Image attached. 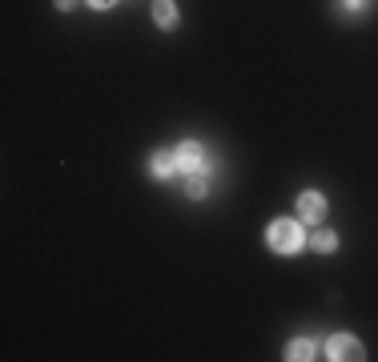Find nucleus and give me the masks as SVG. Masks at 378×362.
Returning a JSON list of instances; mask_svg holds the SVG:
<instances>
[{
  "mask_svg": "<svg viewBox=\"0 0 378 362\" xmlns=\"http://www.w3.org/2000/svg\"><path fill=\"white\" fill-rule=\"evenodd\" d=\"M270 249H278V254H294V249H302V226L298 222H290V217H278V222H270Z\"/></svg>",
  "mask_w": 378,
  "mask_h": 362,
  "instance_id": "f257e3e1",
  "label": "nucleus"
},
{
  "mask_svg": "<svg viewBox=\"0 0 378 362\" xmlns=\"http://www.w3.org/2000/svg\"><path fill=\"white\" fill-rule=\"evenodd\" d=\"M173 161H177V170H181V173L206 170V153H202V145H197V141H181V145L173 149Z\"/></svg>",
  "mask_w": 378,
  "mask_h": 362,
  "instance_id": "f03ea898",
  "label": "nucleus"
},
{
  "mask_svg": "<svg viewBox=\"0 0 378 362\" xmlns=\"http://www.w3.org/2000/svg\"><path fill=\"white\" fill-rule=\"evenodd\" d=\"M326 350H330V359H338V362H359L362 359L359 338H350V334H334V338L326 343Z\"/></svg>",
  "mask_w": 378,
  "mask_h": 362,
  "instance_id": "7ed1b4c3",
  "label": "nucleus"
},
{
  "mask_svg": "<svg viewBox=\"0 0 378 362\" xmlns=\"http://www.w3.org/2000/svg\"><path fill=\"white\" fill-rule=\"evenodd\" d=\"M298 213H302V222H314V226H318L322 217H326V197H322V193H302V197H298Z\"/></svg>",
  "mask_w": 378,
  "mask_h": 362,
  "instance_id": "20e7f679",
  "label": "nucleus"
},
{
  "mask_svg": "<svg viewBox=\"0 0 378 362\" xmlns=\"http://www.w3.org/2000/svg\"><path fill=\"white\" fill-rule=\"evenodd\" d=\"M153 20H157L161 28H173V24H177V8H173L170 0H153Z\"/></svg>",
  "mask_w": 378,
  "mask_h": 362,
  "instance_id": "39448f33",
  "label": "nucleus"
},
{
  "mask_svg": "<svg viewBox=\"0 0 378 362\" xmlns=\"http://www.w3.org/2000/svg\"><path fill=\"white\" fill-rule=\"evenodd\" d=\"M314 354H318V343H310V338H298V343H290V354H286V359L306 362V359H314Z\"/></svg>",
  "mask_w": 378,
  "mask_h": 362,
  "instance_id": "423d86ee",
  "label": "nucleus"
},
{
  "mask_svg": "<svg viewBox=\"0 0 378 362\" xmlns=\"http://www.w3.org/2000/svg\"><path fill=\"white\" fill-rule=\"evenodd\" d=\"M149 170L157 173V177H170L173 170H177V161H173V153H153V161H149Z\"/></svg>",
  "mask_w": 378,
  "mask_h": 362,
  "instance_id": "0eeeda50",
  "label": "nucleus"
},
{
  "mask_svg": "<svg viewBox=\"0 0 378 362\" xmlns=\"http://www.w3.org/2000/svg\"><path fill=\"white\" fill-rule=\"evenodd\" d=\"M310 246H314V249H322V254H330V249L338 246V238H334L330 229H314V238H310Z\"/></svg>",
  "mask_w": 378,
  "mask_h": 362,
  "instance_id": "6e6552de",
  "label": "nucleus"
},
{
  "mask_svg": "<svg viewBox=\"0 0 378 362\" xmlns=\"http://www.w3.org/2000/svg\"><path fill=\"white\" fill-rule=\"evenodd\" d=\"M186 193H189V197H206V177H202V173H193V177L186 181Z\"/></svg>",
  "mask_w": 378,
  "mask_h": 362,
  "instance_id": "1a4fd4ad",
  "label": "nucleus"
},
{
  "mask_svg": "<svg viewBox=\"0 0 378 362\" xmlns=\"http://www.w3.org/2000/svg\"><path fill=\"white\" fill-rule=\"evenodd\" d=\"M89 4H93V8H109V4H113V0H89Z\"/></svg>",
  "mask_w": 378,
  "mask_h": 362,
  "instance_id": "9d476101",
  "label": "nucleus"
},
{
  "mask_svg": "<svg viewBox=\"0 0 378 362\" xmlns=\"http://www.w3.org/2000/svg\"><path fill=\"white\" fill-rule=\"evenodd\" d=\"M76 0H57V8H73Z\"/></svg>",
  "mask_w": 378,
  "mask_h": 362,
  "instance_id": "9b49d317",
  "label": "nucleus"
},
{
  "mask_svg": "<svg viewBox=\"0 0 378 362\" xmlns=\"http://www.w3.org/2000/svg\"><path fill=\"white\" fill-rule=\"evenodd\" d=\"M359 4H362V0H346V8H359Z\"/></svg>",
  "mask_w": 378,
  "mask_h": 362,
  "instance_id": "f8f14e48",
  "label": "nucleus"
}]
</instances>
